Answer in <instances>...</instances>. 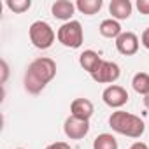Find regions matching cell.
Here are the masks:
<instances>
[{
  "instance_id": "obj_1",
  "label": "cell",
  "mask_w": 149,
  "mask_h": 149,
  "mask_svg": "<svg viewBox=\"0 0 149 149\" xmlns=\"http://www.w3.org/2000/svg\"><path fill=\"white\" fill-rule=\"evenodd\" d=\"M56 76V63L54 60L42 56L33 60L25 74V90L32 95L40 93L49 81H53Z\"/></svg>"
},
{
  "instance_id": "obj_2",
  "label": "cell",
  "mask_w": 149,
  "mask_h": 149,
  "mask_svg": "<svg viewBox=\"0 0 149 149\" xmlns=\"http://www.w3.org/2000/svg\"><path fill=\"white\" fill-rule=\"evenodd\" d=\"M109 126L116 133H121V135H126V137H132V139H139L146 132L144 121L139 116L125 112V111L112 112L111 118H109Z\"/></svg>"
},
{
  "instance_id": "obj_3",
  "label": "cell",
  "mask_w": 149,
  "mask_h": 149,
  "mask_svg": "<svg viewBox=\"0 0 149 149\" xmlns=\"http://www.w3.org/2000/svg\"><path fill=\"white\" fill-rule=\"evenodd\" d=\"M56 37L58 40L65 46V47H72V49H77L81 47L83 40H84V32H83V26L79 21H67L63 23L58 32H56Z\"/></svg>"
},
{
  "instance_id": "obj_4",
  "label": "cell",
  "mask_w": 149,
  "mask_h": 149,
  "mask_svg": "<svg viewBox=\"0 0 149 149\" xmlns=\"http://www.w3.org/2000/svg\"><path fill=\"white\" fill-rule=\"evenodd\" d=\"M28 35H30L32 44L37 49H49L53 46L54 39H56L54 30L46 21H35V23H32L30 28H28Z\"/></svg>"
},
{
  "instance_id": "obj_5",
  "label": "cell",
  "mask_w": 149,
  "mask_h": 149,
  "mask_svg": "<svg viewBox=\"0 0 149 149\" xmlns=\"http://www.w3.org/2000/svg\"><path fill=\"white\" fill-rule=\"evenodd\" d=\"M119 76H121L119 65L114 63V61H105V60H102V63H100V67L97 68V72L91 74L93 81H97V83H100V84L116 83V81L119 79Z\"/></svg>"
},
{
  "instance_id": "obj_6",
  "label": "cell",
  "mask_w": 149,
  "mask_h": 149,
  "mask_svg": "<svg viewBox=\"0 0 149 149\" xmlns=\"http://www.w3.org/2000/svg\"><path fill=\"white\" fill-rule=\"evenodd\" d=\"M63 132L68 139L72 140H79V139H84L90 132V121H84V119H79V118H74V116H68L65 119V125H63Z\"/></svg>"
},
{
  "instance_id": "obj_7",
  "label": "cell",
  "mask_w": 149,
  "mask_h": 149,
  "mask_svg": "<svg viewBox=\"0 0 149 149\" xmlns=\"http://www.w3.org/2000/svg\"><path fill=\"white\" fill-rule=\"evenodd\" d=\"M102 98H104V102H105L109 107L119 109V107H123V105L128 102V93H126V90H125L123 86L111 84V86H107V88L104 90Z\"/></svg>"
},
{
  "instance_id": "obj_8",
  "label": "cell",
  "mask_w": 149,
  "mask_h": 149,
  "mask_svg": "<svg viewBox=\"0 0 149 149\" xmlns=\"http://www.w3.org/2000/svg\"><path fill=\"white\" fill-rule=\"evenodd\" d=\"M116 49L125 54V56H132L139 51V37L133 32H123L118 39H116Z\"/></svg>"
},
{
  "instance_id": "obj_9",
  "label": "cell",
  "mask_w": 149,
  "mask_h": 149,
  "mask_svg": "<svg viewBox=\"0 0 149 149\" xmlns=\"http://www.w3.org/2000/svg\"><path fill=\"white\" fill-rule=\"evenodd\" d=\"M93 112H95L93 104L88 98H76L70 104V116H74V118L90 121V118L93 116Z\"/></svg>"
},
{
  "instance_id": "obj_10",
  "label": "cell",
  "mask_w": 149,
  "mask_h": 149,
  "mask_svg": "<svg viewBox=\"0 0 149 149\" xmlns=\"http://www.w3.org/2000/svg\"><path fill=\"white\" fill-rule=\"evenodd\" d=\"M132 2L130 0H111L109 4V13L112 14V19H128L132 14Z\"/></svg>"
},
{
  "instance_id": "obj_11",
  "label": "cell",
  "mask_w": 149,
  "mask_h": 149,
  "mask_svg": "<svg viewBox=\"0 0 149 149\" xmlns=\"http://www.w3.org/2000/svg\"><path fill=\"white\" fill-rule=\"evenodd\" d=\"M76 11V4L68 2V0H56L51 7V13L56 19H61V21H72V14Z\"/></svg>"
},
{
  "instance_id": "obj_12",
  "label": "cell",
  "mask_w": 149,
  "mask_h": 149,
  "mask_svg": "<svg viewBox=\"0 0 149 149\" xmlns=\"http://www.w3.org/2000/svg\"><path fill=\"white\" fill-rule=\"evenodd\" d=\"M100 63H102V58H100V54L95 53L93 49H86V51H83V53L79 54V65H81L86 72H90V74L97 72V68L100 67Z\"/></svg>"
},
{
  "instance_id": "obj_13",
  "label": "cell",
  "mask_w": 149,
  "mask_h": 149,
  "mask_svg": "<svg viewBox=\"0 0 149 149\" xmlns=\"http://www.w3.org/2000/svg\"><path fill=\"white\" fill-rule=\"evenodd\" d=\"M98 30H100V35L105 37V39H118V37L123 33V32H121V25H119L116 19H112V18L104 19V21L100 23Z\"/></svg>"
},
{
  "instance_id": "obj_14",
  "label": "cell",
  "mask_w": 149,
  "mask_h": 149,
  "mask_svg": "<svg viewBox=\"0 0 149 149\" xmlns=\"http://www.w3.org/2000/svg\"><path fill=\"white\" fill-rule=\"evenodd\" d=\"M102 6H104L102 0H77L76 9H79L86 16H93L102 9Z\"/></svg>"
},
{
  "instance_id": "obj_15",
  "label": "cell",
  "mask_w": 149,
  "mask_h": 149,
  "mask_svg": "<svg viewBox=\"0 0 149 149\" xmlns=\"http://www.w3.org/2000/svg\"><path fill=\"white\" fill-rule=\"evenodd\" d=\"M132 86L139 95H144V97L149 95V74H146V72L135 74L132 79Z\"/></svg>"
},
{
  "instance_id": "obj_16",
  "label": "cell",
  "mask_w": 149,
  "mask_h": 149,
  "mask_svg": "<svg viewBox=\"0 0 149 149\" xmlns=\"http://www.w3.org/2000/svg\"><path fill=\"white\" fill-rule=\"evenodd\" d=\"M93 149H118V140L111 133H100L93 140Z\"/></svg>"
},
{
  "instance_id": "obj_17",
  "label": "cell",
  "mask_w": 149,
  "mask_h": 149,
  "mask_svg": "<svg viewBox=\"0 0 149 149\" xmlns=\"http://www.w3.org/2000/svg\"><path fill=\"white\" fill-rule=\"evenodd\" d=\"M6 6H7L13 13L21 14V13H25V11H28V9L32 7V2H30V0H7Z\"/></svg>"
},
{
  "instance_id": "obj_18",
  "label": "cell",
  "mask_w": 149,
  "mask_h": 149,
  "mask_svg": "<svg viewBox=\"0 0 149 149\" xmlns=\"http://www.w3.org/2000/svg\"><path fill=\"white\" fill-rule=\"evenodd\" d=\"M137 9L140 14H149V0H137Z\"/></svg>"
},
{
  "instance_id": "obj_19",
  "label": "cell",
  "mask_w": 149,
  "mask_h": 149,
  "mask_svg": "<svg viewBox=\"0 0 149 149\" xmlns=\"http://www.w3.org/2000/svg\"><path fill=\"white\" fill-rule=\"evenodd\" d=\"M46 149H72L67 142H54V144H49Z\"/></svg>"
},
{
  "instance_id": "obj_20",
  "label": "cell",
  "mask_w": 149,
  "mask_h": 149,
  "mask_svg": "<svg viewBox=\"0 0 149 149\" xmlns=\"http://www.w3.org/2000/svg\"><path fill=\"white\" fill-rule=\"evenodd\" d=\"M140 42H142V46H144L146 49H149V28H146V30L142 32V37H140Z\"/></svg>"
},
{
  "instance_id": "obj_21",
  "label": "cell",
  "mask_w": 149,
  "mask_h": 149,
  "mask_svg": "<svg viewBox=\"0 0 149 149\" xmlns=\"http://www.w3.org/2000/svg\"><path fill=\"white\" fill-rule=\"evenodd\" d=\"M130 149H149V147H147V144H144V142H140V140H139V142L132 144V146H130Z\"/></svg>"
},
{
  "instance_id": "obj_22",
  "label": "cell",
  "mask_w": 149,
  "mask_h": 149,
  "mask_svg": "<svg viewBox=\"0 0 149 149\" xmlns=\"http://www.w3.org/2000/svg\"><path fill=\"white\" fill-rule=\"evenodd\" d=\"M2 70H4V76H2V83H6V79H7V74H9V68H7V63H6V61H2Z\"/></svg>"
},
{
  "instance_id": "obj_23",
  "label": "cell",
  "mask_w": 149,
  "mask_h": 149,
  "mask_svg": "<svg viewBox=\"0 0 149 149\" xmlns=\"http://www.w3.org/2000/svg\"><path fill=\"white\" fill-rule=\"evenodd\" d=\"M144 105H146V109L149 111V95H146V97H144Z\"/></svg>"
},
{
  "instance_id": "obj_24",
  "label": "cell",
  "mask_w": 149,
  "mask_h": 149,
  "mask_svg": "<svg viewBox=\"0 0 149 149\" xmlns=\"http://www.w3.org/2000/svg\"><path fill=\"white\" fill-rule=\"evenodd\" d=\"M19 149H23V147H19Z\"/></svg>"
}]
</instances>
